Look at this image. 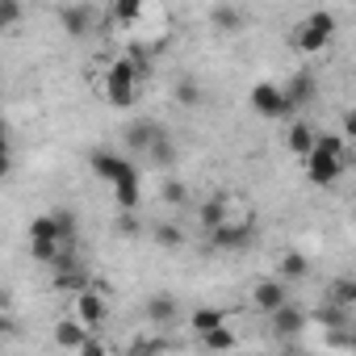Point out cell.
Masks as SVG:
<instances>
[{
    "mask_svg": "<svg viewBox=\"0 0 356 356\" xmlns=\"http://www.w3.org/2000/svg\"><path fill=\"white\" fill-rule=\"evenodd\" d=\"M293 298H289V285L285 281H277V277H264V281H256L252 285V306H256V314H277L281 306H289Z\"/></svg>",
    "mask_w": 356,
    "mask_h": 356,
    "instance_id": "10",
    "label": "cell"
},
{
    "mask_svg": "<svg viewBox=\"0 0 356 356\" xmlns=\"http://www.w3.org/2000/svg\"><path fill=\"white\" fill-rule=\"evenodd\" d=\"M202 348H206V352H214V356H227V352L235 348V331H231V327L206 331V335H202Z\"/></svg>",
    "mask_w": 356,
    "mask_h": 356,
    "instance_id": "26",
    "label": "cell"
},
{
    "mask_svg": "<svg viewBox=\"0 0 356 356\" xmlns=\"http://www.w3.org/2000/svg\"><path fill=\"white\" fill-rule=\"evenodd\" d=\"M172 38V9L159 5V0H138V13L122 38V47L130 51H143L147 59H155V51H163Z\"/></svg>",
    "mask_w": 356,
    "mask_h": 356,
    "instance_id": "3",
    "label": "cell"
},
{
    "mask_svg": "<svg viewBox=\"0 0 356 356\" xmlns=\"http://www.w3.org/2000/svg\"><path fill=\"white\" fill-rule=\"evenodd\" d=\"M268 331H273L277 339H293V335H302V331H306V310H302L298 302L281 306L277 314H268Z\"/></svg>",
    "mask_w": 356,
    "mask_h": 356,
    "instance_id": "13",
    "label": "cell"
},
{
    "mask_svg": "<svg viewBox=\"0 0 356 356\" xmlns=\"http://www.w3.org/2000/svg\"><path fill=\"white\" fill-rule=\"evenodd\" d=\"M176 159H181V147H176V138H172L168 130H159V138L147 147V163H151V168H159L163 176H172Z\"/></svg>",
    "mask_w": 356,
    "mask_h": 356,
    "instance_id": "14",
    "label": "cell"
},
{
    "mask_svg": "<svg viewBox=\"0 0 356 356\" xmlns=\"http://www.w3.org/2000/svg\"><path fill=\"white\" fill-rule=\"evenodd\" d=\"M55 17H59V26H63L67 38H84V34L101 30V9L88 5V0H80V5H59Z\"/></svg>",
    "mask_w": 356,
    "mask_h": 356,
    "instance_id": "9",
    "label": "cell"
},
{
    "mask_svg": "<svg viewBox=\"0 0 356 356\" xmlns=\"http://www.w3.org/2000/svg\"><path fill=\"white\" fill-rule=\"evenodd\" d=\"M51 222H55V231H59V243H63V248H80V218H76L72 210L55 206V210H51Z\"/></svg>",
    "mask_w": 356,
    "mask_h": 356,
    "instance_id": "20",
    "label": "cell"
},
{
    "mask_svg": "<svg viewBox=\"0 0 356 356\" xmlns=\"http://www.w3.org/2000/svg\"><path fill=\"white\" fill-rule=\"evenodd\" d=\"M9 335H17V318L0 310V339H9Z\"/></svg>",
    "mask_w": 356,
    "mask_h": 356,
    "instance_id": "32",
    "label": "cell"
},
{
    "mask_svg": "<svg viewBox=\"0 0 356 356\" xmlns=\"http://www.w3.org/2000/svg\"><path fill=\"white\" fill-rule=\"evenodd\" d=\"M0 147H13V143H9V122H5V118H0Z\"/></svg>",
    "mask_w": 356,
    "mask_h": 356,
    "instance_id": "34",
    "label": "cell"
},
{
    "mask_svg": "<svg viewBox=\"0 0 356 356\" xmlns=\"http://www.w3.org/2000/svg\"><path fill=\"white\" fill-rule=\"evenodd\" d=\"M76 356H113V352H109V343H105L101 335H88V339L76 348Z\"/></svg>",
    "mask_w": 356,
    "mask_h": 356,
    "instance_id": "31",
    "label": "cell"
},
{
    "mask_svg": "<svg viewBox=\"0 0 356 356\" xmlns=\"http://www.w3.org/2000/svg\"><path fill=\"white\" fill-rule=\"evenodd\" d=\"M327 306H335V310L348 314V310L356 306V281H352V277H339V281L327 289Z\"/></svg>",
    "mask_w": 356,
    "mask_h": 356,
    "instance_id": "24",
    "label": "cell"
},
{
    "mask_svg": "<svg viewBox=\"0 0 356 356\" xmlns=\"http://www.w3.org/2000/svg\"><path fill=\"white\" fill-rule=\"evenodd\" d=\"M163 348H168V335H143L130 343V356H163Z\"/></svg>",
    "mask_w": 356,
    "mask_h": 356,
    "instance_id": "29",
    "label": "cell"
},
{
    "mask_svg": "<svg viewBox=\"0 0 356 356\" xmlns=\"http://www.w3.org/2000/svg\"><path fill=\"white\" fill-rule=\"evenodd\" d=\"M113 231H118V239H138V235H143V222H138L134 214H118Z\"/></svg>",
    "mask_w": 356,
    "mask_h": 356,
    "instance_id": "30",
    "label": "cell"
},
{
    "mask_svg": "<svg viewBox=\"0 0 356 356\" xmlns=\"http://www.w3.org/2000/svg\"><path fill=\"white\" fill-rule=\"evenodd\" d=\"M252 235H256V218H252V210H243V206L231 197V214H227V222H222L218 231H210L206 239H210V248H218V252H239V248L252 243Z\"/></svg>",
    "mask_w": 356,
    "mask_h": 356,
    "instance_id": "6",
    "label": "cell"
},
{
    "mask_svg": "<svg viewBox=\"0 0 356 356\" xmlns=\"http://www.w3.org/2000/svg\"><path fill=\"white\" fill-rule=\"evenodd\" d=\"M147 318L155 323V331H163V327H172L176 318H181V302H176L172 293H155V298H147Z\"/></svg>",
    "mask_w": 356,
    "mask_h": 356,
    "instance_id": "17",
    "label": "cell"
},
{
    "mask_svg": "<svg viewBox=\"0 0 356 356\" xmlns=\"http://www.w3.org/2000/svg\"><path fill=\"white\" fill-rule=\"evenodd\" d=\"M248 9H239V5H214L210 9V26L218 30V34H243L248 30Z\"/></svg>",
    "mask_w": 356,
    "mask_h": 356,
    "instance_id": "15",
    "label": "cell"
},
{
    "mask_svg": "<svg viewBox=\"0 0 356 356\" xmlns=\"http://www.w3.org/2000/svg\"><path fill=\"white\" fill-rule=\"evenodd\" d=\"M151 235H155L159 248H185V239H189V231H185L181 222H155Z\"/></svg>",
    "mask_w": 356,
    "mask_h": 356,
    "instance_id": "25",
    "label": "cell"
},
{
    "mask_svg": "<svg viewBox=\"0 0 356 356\" xmlns=\"http://www.w3.org/2000/svg\"><path fill=\"white\" fill-rule=\"evenodd\" d=\"M227 214H231V197H227V193H210V197H202V202L193 206V218H197L202 235L218 231V227L227 222Z\"/></svg>",
    "mask_w": 356,
    "mask_h": 356,
    "instance_id": "12",
    "label": "cell"
},
{
    "mask_svg": "<svg viewBox=\"0 0 356 356\" xmlns=\"http://www.w3.org/2000/svg\"><path fill=\"white\" fill-rule=\"evenodd\" d=\"M22 22H26V9L17 0H0V34H13Z\"/></svg>",
    "mask_w": 356,
    "mask_h": 356,
    "instance_id": "28",
    "label": "cell"
},
{
    "mask_svg": "<svg viewBox=\"0 0 356 356\" xmlns=\"http://www.w3.org/2000/svg\"><path fill=\"white\" fill-rule=\"evenodd\" d=\"M159 202L172 206V210H185V206L193 202V193H189L185 181H176V176H163V181H159Z\"/></svg>",
    "mask_w": 356,
    "mask_h": 356,
    "instance_id": "23",
    "label": "cell"
},
{
    "mask_svg": "<svg viewBox=\"0 0 356 356\" xmlns=\"http://www.w3.org/2000/svg\"><path fill=\"white\" fill-rule=\"evenodd\" d=\"M302 163H306V181L318 185V189H327V185H335L339 176L348 172V163H352V143L339 138V134H331V130H323Z\"/></svg>",
    "mask_w": 356,
    "mask_h": 356,
    "instance_id": "4",
    "label": "cell"
},
{
    "mask_svg": "<svg viewBox=\"0 0 356 356\" xmlns=\"http://www.w3.org/2000/svg\"><path fill=\"white\" fill-rule=\"evenodd\" d=\"M159 130H163V126H159L155 118H138V122H130V126H126V147H130V151H138V155H147V147L159 138Z\"/></svg>",
    "mask_w": 356,
    "mask_h": 356,
    "instance_id": "18",
    "label": "cell"
},
{
    "mask_svg": "<svg viewBox=\"0 0 356 356\" xmlns=\"http://www.w3.org/2000/svg\"><path fill=\"white\" fill-rule=\"evenodd\" d=\"M314 138H318V130H314L306 118H289V130H285V147H289V155L306 159L310 147H314Z\"/></svg>",
    "mask_w": 356,
    "mask_h": 356,
    "instance_id": "16",
    "label": "cell"
},
{
    "mask_svg": "<svg viewBox=\"0 0 356 356\" xmlns=\"http://www.w3.org/2000/svg\"><path fill=\"white\" fill-rule=\"evenodd\" d=\"M147 67H151V59L143 55V51H130V47H122V55H113L101 72H97V80H92V88L109 101V105H118V109H130L134 101H138V92H143V76H147Z\"/></svg>",
    "mask_w": 356,
    "mask_h": 356,
    "instance_id": "1",
    "label": "cell"
},
{
    "mask_svg": "<svg viewBox=\"0 0 356 356\" xmlns=\"http://www.w3.org/2000/svg\"><path fill=\"white\" fill-rule=\"evenodd\" d=\"M67 318H76L88 335H97V331H101V323L109 318V293L92 281L88 289H80V293L72 298V314H67Z\"/></svg>",
    "mask_w": 356,
    "mask_h": 356,
    "instance_id": "7",
    "label": "cell"
},
{
    "mask_svg": "<svg viewBox=\"0 0 356 356\" xmlns=\"http://www.w3.org/2000/svg\"><path fill=\"white\" fill-rule=\"evenodd\" d=\"M281 101H285V113H289V118L302 113V109H310V105L318 101V76H314L310 67L289 72V80L281 84Z\"/></svg>",
    "mask_w": 356,
    "mask_h": 356,
    "instance_id": "8",
    "label": "cell"
},
{
    "mask_svg": "<svg viewBox=\"0 0 356 356\" xmlns=\"http://www.w3.org/2000/svg\"><path fill=\"white\" fill-rule=\"evenodd\" d=\"M88 168H92L97 181H105V185L113 189L122 214H134V210H138V202H143V181H138V168H134L130 159H122L118 151L97 147V151L88 155Z\"/></svg>",
    "mask_w": 356,
    "mask_h": 356,
    "instance_id": "2",
    "label": "cell"
},
{
    "mask_svg": "<svg viewBox=\"0 0 356 356\" xmlns=\"http://www.w3.org/2000/svg\"><path fill=\"white\" fill-rule=\"evenodd\" d=\"M302 277H310V260L302 256V252H281V260H277V281H302Z\"/></svg>",
    "mask_w": 356,
    "mask_h": 356,
    "instance_id": "21",
    "label": "cell"
},
{
    "mask_svg": "<svg viewBox=\"0 0 356 356\" xmlns=\"http://www.w3.org/2000/svg\"><path fill=\"white\" fill-rule=\"evenodd\" d=\"M84 339H88V331H84L76 318H67V314H63V318L55 323V348H63V352H76Z\"/></svg>",
    "mask_w": 356,
    "mask_h": 356,
    "instance_id": "22",
    "label": "cell"
},
{
    "mask_svg": "<svg viewBox=\"0 0 356 356\" xmlns=\"http://www.w3.org/2000/svg\"><path fill=\"white\" fill-rule=\"evenodd\" d=\"M13 172V147H0V181Z\"/></svg>",
    "mask_w": 356,
    "mask_h": 356,
    "instance_id": "33",
    "label": "cell"
},
{
    "mask_svg": "<svg viewBox=\"0 0 356 356\" xmlns=\"http://www.w3.org/2000/svg\"><path fill=\"white\" fill-rule=\"evenodd\" d=\"M331 42H335V13H323V9L306 13V17L293 22V30H289V47H293L302 59H318V55H327Z\"/></svg>",
    "mask_w": 356,
    "mask_h": 356,
    "instance_id": "5",
    "label": "cell"
},
{
    "mask_svg": "<svg viewBox=\"0 0 356 356\" xmlns=\"http://www.w3.org/2000/svg\"><path fill=\"white\" fill-rule=\"evenodd\" d=\"M218 327H227V310L222 306H197V310H189V331L202 339L206 331H218Z\"/></svg>",
    "mask_w": 356,
    "mask_h": 356,
    "instance_id": "19",
    "label": "cell"
},
{
    "mask_svg": "<svg viewBox=\"0 0 356 356\" xmlns=\"http://www.w3.org/2000/svg\"><path fill=\"white\" fill-rule=\"evenodd\" d=\"M248 101H252V109L260 113V118H268V122H285L289 113H285V101H281V84H273V80H260L252 92H248Z\"/></svg>",
    "mask_w": 356,
    "mask_h": 356,
    "instance_id": "11",
    "label": "cell"
},
{
    "mask_svg": "<svg viewBox=\"0 0 356 356\" xmlns=\"http://www.w3.org/2000/svg\"><path fill=\"white\" fill-rule=\"evenodd\" d=\"M172 97H176V105H202V84L193 76H181L172 84Z\"/></svg>",
    "mask_w": 356,
    "mask_h": 356,
    "instance_id": "27",
    "label": "cell"
}]
</instances>
